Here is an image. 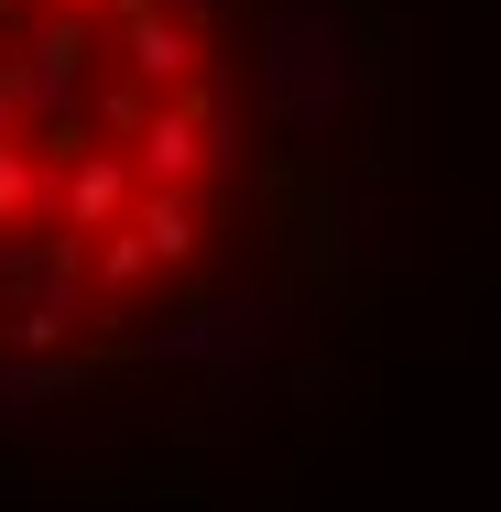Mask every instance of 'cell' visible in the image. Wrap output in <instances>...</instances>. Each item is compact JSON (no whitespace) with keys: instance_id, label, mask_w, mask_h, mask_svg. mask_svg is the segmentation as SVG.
<instances>
[{"instance_id":"6da1fadb","label":"cell","mask_w":501,"mask_h":512,"mask_svg":"<svg viewBox=\"0 0 501 512\" xmlns=\"http://www.w3.org/2000/svg\"><path fill=\"white\" fill-rule=\"evenodd\" d=\"M99 11H44L33 22V44L11 55L22 66V99H33V131H66V120H88L77 109V88H88V55H99Z\"/></svg>"},{"instance_id":"7a4b0ae2","label":"cell","mask_w":501,"mask_h":512,"mask_svg":"<svg viewBox=\"0 0 501 512\" xmlns=\"http://www.w3.org/2000/svg\"><path fill=\"white\" fill-rule=\"evenodd\" d=\"M153 197L142 186V164L120 153V142H99V153H77V164H55V207H44V229H66V240H88L99 251L109 229H131V207Z\"/></svg>"},{"instance_id":"3957f363","label":"cell","mask_w":501,"mask_h":512,"mask_svg":"<svg viewBox=\"0 0 501 512\" xmlns=\"http://www.w3.org/2000/svg\"><path fill=\"white\" fill-rule=\"evenodd\" d=\"M109 33H120V77H131L142 99L207 88L197 77V22H186V11H164V0H109Z\"/></svg>"},{"instance_id":"277c9868","label":"cell","mask_w":501,"mask_h":512,"mask_svg":"<svg viewBox=\"0 0 501 512\" xmlns=\"http://www.w3.org/2000/svg\"><path fill=\"white\" fill-rule=\"evenodd\" d=\"M131 164H142V186H153V197H197V186H207V164H218V88H186V99H164L153 120H142Z\"/></svg>"},{"instance_id":"5b68a950","label":"cell","mask_w":501,"mask_h":512,"mask_svg":"<svg viewBox=\"0 0 501 512\" xmlns=\"http://www.w3.org/2000/svg\"><path fill=\"white\" fill-rule=\"evenodd\" d=\"M131 229H142L153 273H186V262L207 251V207L197 197H142V207H131Z\"/></svg>"},{"instance_id":"8992f818","label":"cell","mask_w":501,"mask_h":512,"mask_svg":"<svg viewBox=\"0 0 501 512\" xmlns=\"http://www.w3.org/2000/svg\"><path fill=\"white\" fill-rule=\"evenodd\" d=\"M44 207H55L44 142H0V229H22V218H44Z\"/></svg>"},{"instance_id":"52a82bcc","label":"cell","mask_w":501,"mask_h":512,"mask_svg":"<svg viewBox=\"0 0 501 512\" xmlns=\"http://www.w3.org/2000/svg\"><path fill=\"white\" fill-rule=\"evenodd\" d=\"M88 273H99V295H142V284H153V251H142V229H109L99 251H88Z\"/></svg>"},{"instance_id":"ba28073f","label":"cell","mask_w":501,"mask_h":512,"mask_svg":"<svg viewBox=\"0 0 501 512\" xmlns=\"http://www.w3.org/2000/svg\"><path fill=\"white\" fill-rule=\"evenodd\" d=\"M66 327H77V306H22L11 316V349H66Z\"/></svg>"},{"instance_id":"9c48e42d","label":"cell","mask_w":501,"mask_h":512,"mask_svg":"<svg viewBox=\"0 0 501 512\" xmlns=\"http://www.w3.org/2000/svg\"><path fill=\"white\" fill-rule=\"evenodd\" d=\"M55 11H99V0H55Z\"/></svg>"},{"instance_id":"30bf717a","label":"cell","mask_w":501,"mask_h":512,"mask_svg":"<svg viewBox=\"0 0 501 512\" xmlns=\"http://www.w3.org/2000/svg\"><path fill=\"white\" fill-rule=\"evenodd\" d=\"M0 22H11V11H0Z\"/></svg>"}]
</instances>
